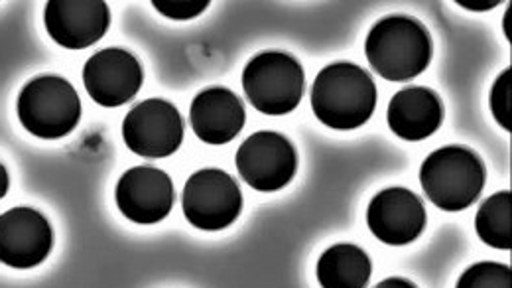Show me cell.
<instances>
[{
  "instance_id": "cell-1",
  "label": "cell",
  "mask_w": 512,
  "mask_h": 288,
  "mask_svg": "<svg viewBox=\"0 0 512 288\" xmlns=\"http://www.w3.org/2000/svg\"><path fill=\"white\" fill-rule=\"evenodd\" d=\"M377 107V85L363 68L347 62L323 68L312 85V109L333 131L363 127Z\"/></svg>"
},
{
  "instance_id": "cell-2",
  "label": "cell",
  "mask_w": 512,
  "mask_h": 288,
  "mask_svg": "<svg viewBox=\"0 0 512 288\" xmlns=\"http://www.w3.org/2000/svg\"><path fill=\"white\" fill-rule=\"evenodd\" d=\"M365 54L371 68L388 81H410L432 62L428 30L408 16H386L367 36Z\"/></svg>"
},
{
  "instance_id": "cell-3",
  "label": "cell",
  "mask_w": 512,
  "mask_h": 288,
  "mask_svg": "<svg viewBox=\"0 0 512 288\" xmlns=\"http://www.w3.org/2000/svg\"><path fill=\"white\" fill-rule=\"evenodd\" d=\"M420 184L434 206L444 212H461L481 196L485 166L465 146H444L422 162Z\"/></svg>"
},
{
  "instance_id": "cell-4",
  "label": "cell",
  "mask_w": 512,
  "mask_h": 288,
  "mask_svg": "<svg viewBox=\"0 0 512 288\" xmlns=\"http://www.w3.org/2000/svg\"><path fill=\"white\" fill-rule=\"evenodd\" d=\"M18 119L34 137L48 141L62 139L81 119L79 95L64 77H36L20 91Z\"/></svg>"
},
{
  "instance_id": "cell-5",
  "label": "cell",
  "mask_w": 512,
  "mask_h": 288,
  "mask_svg": "<svg viewBox=\"0 0 512 288\" xmlns=\"http://www.w3.org/2000/svg\"><path fill=\"white\" fill-rule=\"evenodd\" d=\"M243 89L256 111L280 117L292 113L304 95V68L286 52H262L243 72Z\"/></svg>"
},
{
  "instance_id": "cell-6",
  "label": "cell",
  "mask_w": 512,
  "mask_h": 288,
  "mask_svg": "<svg viewBox=\"0 0 512 288\" xmlns=\"http://www.w3.org/2000/svg\"><path fill=\"white\" fill-rule=\"evenodd\" d=\"M241 210L243 194L239 184L223 170H199L184 188V216L197 229H225L237 221Z\"/></svg>"
},
{
  "instance_id": "cell-7",
  "label": "cell",
  "mask_w": 512,
  "mask_h": 288,
  "mask_svg": "<svg viewBox=\"0 0 512 288\" xmlns=\"http://www.w3.org/2000/svg\"><path fill=\"white\" fill-rule=\"evenodd\" d=\"M241 178L258 192H278L292 182L298 170V156L292 143L278 133L260 131L237 150Z\"/></svg>"
},
{
  "instance_id": "cell-8",
  "label": "cell",
  "mask_w": 512,
  "mask_h": 288,
  "mask_svg": "<svg viewBox=\"0 0 512 288\" xmlns=\"http://www.w3.org/2000/svg\"><path fill=\"white\" fill-rule=\"evenodd\" d=\"M123 139L134 154L144 158H166L184 141L182 115L164 99L142 101L125 117Z\"/></svg>"
},
{
  "instance_id": "cell-9",
  "label": "cell",
  "mask_w": 512,
  "mask_h": 288,
  "mask_svg": "<svg viewBox=\"0 0 512 288\" xmlns=\"http://www.w3.org/2000/svg\"><path fill=\"white\" fill-rule=\"evenodd\" d=\"M54 247L50 221L32 208H14L0 216V263L32 269L48 259Z\"/></svg>"
},
{
  "instance_id": "cell-10",
  "label": "cell",
  "mask_w": 512,
  "mask_h": 288,
  "mask_svg": "<svg viewBox=\"0 0 512 288\" xmlns=\"http://www.w3.org/2000/svg\"><path fill=\"white\" fill-rule=\"evenodd\" d=\"M144 81L140 62L121 48L101 50L83 68V83L91 99L103 107H121L136 97Z\"/></svg>"
},
{
  "instance_id": "cell-11",
  "label": "cell",
  "mask_w": 512,
  "mask_h": 288,
  "mask_svg": "<svg viewBox=\"0 0 512 288\" xmlns=\"http://www.w3.org/2000/svg\"><path fill=\"white\" fill-rule=\"evenodd\" d=\"M115 196L121 214L140 225L162 221L172 212L176 202L170 176L152 166L127 170L117 184Z\"/></svg>"
},
{
  "instance_id": "cell-12",
  "label": "cell",
  "mask_w": 512,
  "mask_h": 288,
  "mask_svg": "<svg viewBox=\"0 0 512 288\" xmlns=\"http://www.w3.org/2000/svg\"><path fill=\"white\" fill-rule=\"evenodd\" d=\"M46 30L67 50H85L99 42L111 24L107 2L50 0L44 10Z\"/></svg>"
},
{
  "instance_id": "cell-13",
  "label": "cell",
  "mask_w": 512,
  "mask_h": 288,
  "mask_svg": "<svg viewBox=\"0 0 512 288\" xmlns=\"http://www.w3.org/2000/svg\"><path fill=\"white\" fill-rule=\"evenodd\" d=\"M422 200L406 188H388L377 194L367 210V223L373 235L386 245H408L426 227Z\"/></svg>"
},
{
  "instance_id": "cell-14",
  "label": "cell",
  "mask_w": 512,
  "mask_h": 288,
  "mask_svg": "<svg viewBox=\"0 0 512 288\" xmlns=\"http://www.w3.org/2000/svg\"><path fill=\"white\" fill-rule=\"evenodd\" d=\"M245 107L227 87H209L192 103L193 133L207 144L231 143L245 127Z\"/></svg>"
},
{
  "instance_id": "cell-15",
  "label": "cell",
  "mask_w": 512,
  "mask_h": 288,
  "mask_svg": "<svg viewBox=\"0 0 512 288\" xmlns=\"http://www.w3.org/2000/svg\"><path fill=\"white\" fill-rule=\"evenodd\" d=\"M388 127L404 141L416 143L432 137L444 123V105L428 87H406L388 103Z\"/></svg>"
},
{
  "instance_id": "cell-16",
  "label": "cell",
  "mask_w": 512,
  "mask_h": 288,
  "mask_svg": "<svg viewBox=\"0 0 512 288\" xmlns=\"http://www.w3.org/2000/svg\"><path fill=\"white\" fill-rule=\"evenodd\" d=\"M371 275V259L357 245H333L318 261V281L321 288H365Z\"/></svg>"
},
{
  "instance_id": "cell-17",
  "label": "cell",
  "mask_w": 512,
  "mask_h": 288,
  "mask_svg": "<svg viewBox=\"0 0 512 288\" xmlns=\"http://www.w3.org/2000/svg\"><path fill=\"white\" fill-rule=\"evenodd\" d=\"M475 229L483 243L495 249L509 251L512 247L511 192H497L483 202L475 217Z\"/></svg>"
},
{
  "instance_id": "cell-18",
  "label": "cell",
  "mask_w": 512,
  "mask_h": 288,
  "mask_svg": "<svg viewBox=\"0 0 512 288\" xmlns=\"http://www.w3.org/2000/svg\"><path fill=\"white\" fill-rule=\"evenodd\" d=\"M511 267L501 263H477L469 267L455 288H511Z\"/></svg>"
},
{
  "instance_id": "cell-19",
  "label": "cell",
  "mask_w": 512,
  "mask_h": 288,
  "mask_svg": "<svg viewBox=\"0 0 512 288\" xmlns=\"http://www.w3.org/2000/svg\"><path fill=\"white\" fill-rule=\"evenodd\" d=\"M512 70H505L499 75V79L495 81L493 89H491V111L493 117L497 119V123L507 131H512Z\"/></svg>"
},
{
  "instance_id": "cell-20",
  "label": "cell",
  "mask_w": 512,
  "mask_h": 288,
  "mask_svg": "<svg viewBox=\"0 0 512 288\" xmlns=\"http://www.w3.org/2000/svg\"><path fill=\"white\" fill-rule=\"evenodd\" d=\"M152 4L170 20H192L207 10L209 0H154Z\"/></svg>"
},
{
  "instance_id": "cell-21",
  "label": "cell",
  "mask_w": 512,
  "mask_h": 288,
  "mask_svg": "<svg viewBox=\"0 0 512 288\" xmlns=\"http://www.w3.org/2000/svg\"><path fill=\"white\" fill-rule=\"evenodd\" d=\"M459 6L467 8V10H491L495 6H499V0H483V2H467V0H457Z\"/></svg>"
},
{
  "instance_id": "cell-22",
  "label": "cell",
  "mask_w": 512,
  "mask_h": 288,
  "mask_svg": "<svg viewBox=\"0 0 512 288\" xmlns=\"http://www.w3.org/2000/svg\"><path fill=\"white\" fill-rule=\"evenodd\" d=\"M375 288H418L414 283L406 281V279H400V277H392V279H386L383 283H379Z\"/></svg>"
},
{
  "instance_id": "cell-23",
  "label": "cell",
  "mask_w": 512,
  "mask_h": 288,
  "mask_svg": "<svg viewBox=\"0 0 512 288\" xmlns=\"http://www.w3.org/2000/svg\"><path fill=\"white\" fill-rule=\"evenodd\" d=\"M8 192V172L6 168L0 164V200L6 196Z\"/></svg>"
}]
</instances>
